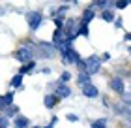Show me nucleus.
Instances as JSON below:
<instances>
[{"label":"nucleus","mask_w":131,"mask_h":128,"mask_svg":"<svg viewBox=\"0 0 131 128\" xmlns=\"http://www.w3.org/2000/svg\"><path fill=\"white\" fill-rule=\"evenodd\" d=\"M21 85H23V75H21V74L13 75V79H11V87H13V89H19Z\"/></svg>","instance_id":"2eb2a0df"},{"label":"nucleus","mask_w":131,"mask_h":128,"mask_svg":"<svg viewBox=\"0 0 131 128\" xmlns=\"http://www.w3.org/2000/svg\"><path fill=\"white\" fill-rule=\"evenodd\" d=\"M82 94H84L86 98H97V96H99V90H97L96 85L88 83V85H84V87H82Z\"/></svg>","instance_id":"0eeeda50"},{"label":"nucleus","mask_w":131,"mask_h":128,"mask_svg":"<svg viewBox=\"0 0 131 128\" xmlns=\"http://www.w3.org/2000/svg\"><path fill=\"white\" fill-rule=\"evenodd\" d=\"M36 128H41V126H36Z\"/></svg>","instance_id":"4be33fe9"},{"label":"nucleus","mask_w":131,"mask_h":128,"mask_svg":"<svg viewBox=\"0 0 131 128\" xmlns=\"http://www.w3.org/2000/svg\"><path fill=\"white\" fill-rule=\"evenodd\" d=\"M17 115H19V107H17L15 104H13V106H9L8 109H6V117H8V119H11V117H17Z\"/></svg>","instance_id":"ddd939ff"},{"label":"nucleus","mask_w":131,"mask_h":128,"mask_svg":"<svg viewBox=\"0 0 131 128\" xmlns=\"http://www.w3.org/2000/svg\"><path fill=\"white\" fill-rule=\"evenodd\" d=\"M28 126H30L28 117H25V115H17V117H13V128H28Z\"/></svg>","instance_id":"6e6552de"},{"label":"nucleus","mask_w":131,"mask_h":128,"mask_svg":"<svg viewBox=\"0 0 131 128\" xmlns=\"http://www.w3.org/2000/svg\"><path fill=\"white\" fill-rule=\"evenodd\" d=\"M26 23H28V27L32 30H38L39 25L43 23V15H41L39 11H28L26 13Z\"/></svg>","instance_id":"7ed1b4c3"},{"label":"nucleus","mask_w":131,"mask_h":128,"mask_svg":"<svg viewBox=\"0 0 131 128\" xmlns=\"http://www.w3.org/2000/svg\"><path fill=\"white\" fill-rule=\"evenodd\" d=\"M32 57H34V49L30 45H21L19 49L15 51V58L21 60V62H30Z\"/></svg>","instance_id":"f03ea898"},{"label":"nucleus","mask_w":131,"mask_h":128,"mask_svg":"<svg viewBox=\"0 0 131 128\" xmlns=\"http://www.w3.org/2000/svg\"><path fill=\"white\" fill-rule=\"evenodd\" d=\"M68 121H71V123H77V121H79V117H77L75 113H68Z\"/></svg>","instance_id":"6ab92c4d"},{"label":"nucleus","mask_w":131,"mask_h":128,"mask_svg":"<svg viewBox=\"0 0 131 128\" xmlns=\"http://www.w3.org/2000/svg\"><path fill=\"white\" fill-rule=\"evenodd\" d=\"M114 6H116V8H127V0H122V2H116Z\"/></svg>","instance_id":"412c9836"},{"label":"nucleus","mask_w":131,"mask_h":128,"mask_svg":"<svg viewBox=\"0 0 131 128\" xmlns=\"http://www.w3.org/2000/svg\"><path fill=\"white\" fill-rule=\"evenodd\" d=\"M82 66H84V72L88 75H94L101 70V58L97 55H92V57H88L86 60H82Z\"/></svg>","instance_id":"f257e3e1"},{"label":"nucleus","mask_w":131,"mask_h":128,"mask_svg":"<svg viewBox=\"0 0 131 128\" xmlns=\"http://www.w3.org/2000/svg\"><path fill=\"white\" fill-rule=\"evenodd\" d=\"M36 68V62H34V60H30V62H26V64H23L21 66V75L23 74H28V72H32Z\"/></svg>","instance_id":"4468645a"},{"label":"nucleus","mask_w":131,"mask_h":128,"mask_svg":"<svg viewBox=\"0 0 131 128\" xmlns=\"http://www.w3.org/2000/svg\"><path fill=\"white\" fill-rule=\"evenodd\" d=\"M77 83H79L81 87H84V85H88V83H92V81H90V75H88L86 72H81V74L77 75Z\"/></svg>","instance_id":"9b49d317"},{"label":"nucleus","mask_w":131,"mask_h":128,"mask_svg":"<svg viewBox=\"0 0 131 128\" xmlns=\"http://www.w3.org/2000/svg\"><path fill=\"white\" fill-rule=\"evenodd\" d=\"M92 128H107V119H99V121H94Z\"/></svg>","instance_id":"dca6fc26"},{"label":"nucleus","mask_w":131,"mask_h":128,"mask_svg":"<svg viewBox=\"0 0 131 128\" xmlns=\"http://www.w3.org/2000/svg\"><path fill=\"white\" fill-rule=\"evenodd\" d=\"M101 19L107 21V23H112V21H114V13H112L111 10H103V11H101Z\"/></svg>","instance_id":"f8f14e48"},{"label":"nucleus","mask_w":131,"mask_h":128,"mask_svg":"<svg viewBox=\"0 0 131 128\" xmlns=\"http://www.w3.org/2000/svg\"><path fill=\"white\" fill-rule=\"evenodd\" d=\"M109 85H111V89L114 90L116 94H124L126 92V87H124V79L122 77H112L109 81Z\"/></svg>","instance_id":"20e7f679"},{"label":"nucleus","mask_w":131,"mask_h":128,"mask_svg":"<svg viewBox=\"0 0 131 128\" xmlns=\"http://www.w3.org/2000/svg\"><path fill=\"white\" fill-rule=\"evenodd\" d=\"M56 123H58V117H52V119H51V123H49V124H47L45 128H52V126H54Z\"/></svg>","instance_id":"aec40b11"},{"label":"nucleus","mask_w":131,"mask_h":128,"mask_svg":"<svg viewBox=\"0 0 131 128\" xmlns=\"http://www.w3.org/2000/svg\"><path fill=\"white\" fill-rule=\"evenodd\" d=\"M58 102V98L54 94H45V98H43V104H45V107H49V109H52L54 107V104Z\"/></svg>","instance_id":"1a4fd4ad"},{"label":"nucleus","mask_w":131,"mask_h":128,"mask_svg":"<svg viewBox=\"0 0 131 128\" xmlns=\"http://www.w3.org/2000/svg\"><path fill=\"white\" fill-rule=\"evenodd\" d=\"M94 17H96V13H94V10L92 8H88V10H84V13H82V25H88Z\"/></svg>","instance_id":"9d476101"},{"label":"nucleus","mask_w":131,"mask_h":128,"mask_svg":"<svg viewBox=\"0 0 131 128\" xmlns=\"http://www.w3.org/2000/svg\"><path fill=\"white\" fill-rule=\"evenodd\" d=\"M79 34H81V36H88V34H90V28H88V25H82V23H81Z\"/></svg>","instance_id":"a211bd4d"},{"label":"nucleus","mask_w":131,"mask_h":128,"mask_svg":"<svg viewBox=\"0 0 131 128\" xmlns=\"http://www.w3.org/2000/svg\"><path fill=\"white\" fill-rule=\"evenodd\" d=\"M9 106H13V92H6L0 96V111H6Z\"/></svg>","instance_id":"423d86ee"},{"label":"nucleus","mask_w":131,"mask_h":128,"mask_svg":"<svg viewBox=\"0 0 131 128\" xmlns=\"http://www.w3.org/2000/svg\"><path fill=\"white\" fill-rule=\"evenodd\" d=\"M0 117H2V115H0Z\"/></svg>","instance_id":"5701e85b"},{"label":"nucleus","mask_w":131,"mask_h":128,"mask_svg":"<svg viewBox=\"0 0 131 128\" xmlns=\"http://www.w3.org/2000/svg\"><path fill=\"white\" fill-rule=\"evenodd\" d=\"M54 96H56L58 100H60V98H69V96H71V89L68 87V85L56 83V92H54Z\"/></svg>","instance_id":"39448f33"},{"label":"nucleus","mask_w":131,"mask_h":128,"mask_svg":"<svg viewBox=\"0 0 131 128\" xmlns=\"http://www.w3.org/2000/svg\"><path fill=\"white\" fill-rule=\"evenodd\" d=\"M71 77H73V75H71L69 72H62V75H60V83H62V85H66Z\"/></svg>","instance_id":"f3484780"}]
</instances>
